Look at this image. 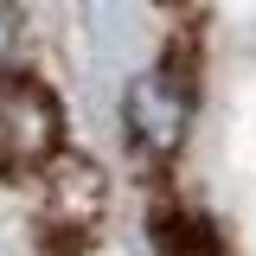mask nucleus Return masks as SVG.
Returning a JSON list of instances; mask_svg holds the SVG:
<instances>
[{"mask_svg":"<svg viewBox=\"0 0 256 256\" xmlns=\"http://www.w3.org/2000/svg\"><path fill=\"white\" fill-rule=\"evenodd\" d=\"M186 122H192V96H186V84L173 70H141L122 90V128H128V141L148 160H173L180 154Z\"/></svg>","mask_w":256,"mask_h":256,"instance_id":"obj_2","label":"nucleus"},{"mask_svg":"<svg viewBox=\"0 0 256 256\" xmlns=\"http://www.w3.org/2000/svg\"><path fill=\"white\" fill-rule=\"evenodd\" d=\"M20 52H26V20H20L13 0H0V77L20 70Z\"/></svg>","mask_w":256,"mask_h":256,"instance_id":"obj_5","label":"nucleus"},{"mask_svg":"<svg viewBox=\"0 0 256 256\" xmlns=\"http://www.w3.org/2000/svg\"><path fill=\"white\" fill-rule=\"evenodd\" d=\"M148 230H154V250H160V256H218L212 230L192 218V212H173V205H160L154 218H148Z\"/></svg>","mask_w":256,"mask_h":256,"instance_id":"obj_4","label":"nucleus"},{"mask_svg":"<svg viewBox=\"0 0 256 256\" xmlns=\"http://www.w3.org/2000/svg\"><path fill=\"white\" fill-rule=\"evenodd\" d=\"M102 205H109V186H102V173H96L90 160H64L52 166V218L70 230V237H84L96 218H102Z\"/></svg>","mask_w":256,"mask_h":256,"instance_id":"obj_3","label":"nucleus"},{"mask_svg":"<svg viewBox=\"0 0 256 256\" xmlns=\"http://www.w3.org/2000/svg\"><path fill=\"white\" fill-rule=\"evenodd\" d=\"M64 154V109L38 77H0V180H32Z\"/></svg>","mask_w":256,"mask_h":256,"instance_id":"obj_1","label":"nucleus"}]
</instances>
